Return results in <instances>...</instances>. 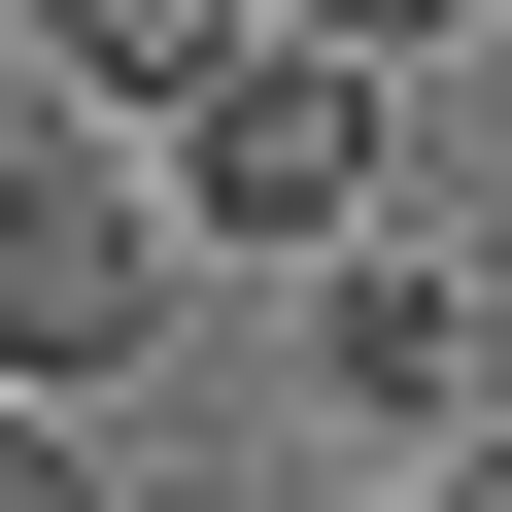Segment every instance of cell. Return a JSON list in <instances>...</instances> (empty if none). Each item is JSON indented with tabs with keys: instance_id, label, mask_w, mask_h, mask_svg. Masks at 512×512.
<instances>
[{
	"instance_id": "cell-1",
	"label": "cell",
	"mask_w": 512,
	"mask_h": 512,
	"mask_svg": "<svg viewBox=\"0 0 512 512\" xmlns=\"http://www.w3.org/2000/svg\"><path fill=\"white\" fill-rule=\"evenodd\" d=\"M137 342H171V171L103 103H35L0 137V410H103Z\"/></svg>"
},
{
	"instance_id": "cell-2",
	"label": "cell",
	"mask_w": 512,
	"mask_h": 512,
	"mask_svg": "<svg viewBox=\"0 0 512 512\" xmlns=\"http://www.w3.org/2000/svg\"><path fill=\"white\" fill-rule=\"evenodd\" d=\"M376 103H410V69H342V35H239V69L137 137V171H171V274H205V239H376V171H410Z\"/></svg>"
},
{
	"instance_id": "cell-3",
	"label": "cell",
	"mask_w": 512,
	"mask_h": 512,
	"mask_svg": "<svg viewBox=\"0 0 512 512\" xmlns=\"http://www.w3.org/2000/svg\"><path fill=\"white\" fill-rule=\"evenodd\" d=\"M308 376H342L376 444H478V308L410 274V239H342V274H308Z\"/></svg>"
},
{
	"instance_id": "cell-4",
	"label": "cell",
	"mask_w": 512,
	"mask_h": 512,
	"mask_svg": "<svg viewBox=\"0 0 512 512\" xmlns=\"http://www.w3.org/2000/svg\"><path fill=\"white\" fill-rule=\"evenodd\" d=\"M0 35H35V103H103V137H171L239 35H274V0H0Z\"/></svg>"
},
{
	"instance_id": "cell-5",
	"label": "cell",
	"mask_w": 512,
	"mask_h": 512,
	"mask_svg": "<svg viewBox=\"0 0 512 512\" xmlns=\"http://www.w3.org/2000/svg\"><path fill=\"white\" fill-rule=\"evenodd\" d=\"M274 35H342V69H444V35H512V0H274Z\"/></svg>"
},
{
	"instance_id": "cell-6",
	"label": "cell",
	"mask_w": 512,
	"mask_h": 512,
	"mask_svg": "<svg viewBox=\"0 0 512 512\" xmlns=\"http://www.w3.org/2000/svg\"><path fill=\"white\" fill-rule=\"evenodd\" d=\"M0 512H103V444H69V410H0Z\"/></svg>"
},
{
	"instance_id": "cell-7",
	"label": "cell",
	"mask_w": 512,
	"mask_h": 512,
	"mask_svg": "<svg viewBox=\"0 0 512 512\" xmlns=\"http://www.w3.org/2000/svg\"><path fill=\"white\" fill-rule=\"evenodd\" d=\"M410 512H512V444H444V478H410Z\"/></svg>"
},
{
	"instance_id": "cell-8",
	"label": "cell",
	"mask_w": 512,
	"mask_h": 512,
	"mask_svg": "<svg viewBox=\"0 0 512 512\" xmlns=\"http://www.w3.org/2000/svg\"><path fill=\"white\" fill-rule=\"evenodd\" d=\"M103 512H205V478H103Z\"/></svg>"
}]
</instances>
